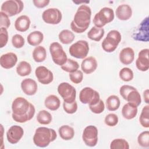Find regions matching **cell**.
<instances>
[{"label":"cell","mask_w":149,"mask_h":149,"mask_svg":"<svg viewBox=\"0 0 149 149\" xmlns=\"http://www.w3.org/2000/svg\"><path fill=\"white\" fill-rule=\"evenodd\" d=\"M24 134L23 128L18 125H13L9 127L6 132V137L8 141L15 144L17 143L22 138Z\"/></svg>","instance_id":"obj_14"},{"label":"cell","mask_w":149,"mask_h":149,"mask_svg":"<svg viewBox=\"0 0 149 149\" xmlns=\"http://www.w3.org/2000/svg\"><path fill=\"white\" fill-rule=\"evenodd\" d=\"M17 62V56L13 52H8L3 54L0 58V63L1 67L9 69L12 68Z\"/></svg>","instance_id":"obj_17"},{"label":"cell","mask_w":149,"mask_h":149,"mask_svg":"<svg viewBox=\"0 0 149 149\" xmlns=\"http://www.w3.org/2000/svg\"><path fill=\"white\" fill-rule=\"evenodd\" d=\"M114 19V12L112 8L104 7L97 13L93 19V23L97 27L102 28Z\"/></svg>","instance_id":"obj_5"},{"label":"cell","mask_w":149,"mask_h":149,"mask_svg":"<svg viewBox=\"0 0 149 149\" xmlns=\"http://www.w3.org/2000/svg\"><path fill=\"white\" fill-rule=\"evenodd\" d=\"M49 51L53 62L59 65H64L67 59V55L64 51L62 46L58 42H54L50 44Z\"/></svg>","instance_id":"obj_7"},{"label":"cell","mask_w":149,"mask_h":149,"mask_svg":"<svg viewBox=\"0 0 149 149\" xmlns=\"http://www.w3.org/2000/svg\"><path fill=\"white\" fill-rule=\"evenodd\" d=\"M136 88L133 86L129 85H123L119 89V93L122 98L126 100L127 95L132 90H136Z\"/></svg>","instance_id":"obj_46"},{"label":"cell","mask_w":149,"mask_h":149,"mask_svg":"<svg viewBox=\"0 0 149 149\" xmlns=\"http://www.w3.org/2000/svg\"><path fill=\"white\" fill-rule=\"evenodd\" d=\"M12 43L15 48H21L24 46L25 41L24 38L20 34H16L12 37Z\"/></svg>","instance_id":"obj_39"},{"label":"cell","mask_w":149,"mask_h":149,"mask_svg":"<svg viewBox=\"0 0 149 149\" xmlns=\"http://www.w3.org/2000/svg\"><path fill=\"white\" fill-rule=\"evenodd\" d=\"M60 137L65 140H69L73 138L74 135V129L69 125H63L59 128Z\"/></svg>","instance_id":"obj_26"},{"label":"cell","mask_w":149,"mask_h":149,"mask_svg":"<svg viewBox=\"0 0 149 149\" xmlns=\"http://www.w3.org/2000/svg\"><path fill=\"white\" fill-rule=\"evenodd\" d=\"M149 49L145 48L141 49L138 54V58L136 61V68L141 72H146L149 68L148 61Z\"/></svg>","instance_id":"obj_16"},{"label":"cell","mask_w":149,"mask_h":149,"mask_svg":"<svg viewBox=\"0 0 149 149\" xmlns=\"http://www.w3.org/2000/svg\"><path fill=\"white\" fill-rule=\"evenodd\" d=\"M69 52L73 57L77 59H84L89 52L88 44L86 40H79L69 47Z\"/></svg>","instance_id":"obj_8"},{"label":"cell","mask_w":149,"mask_h":149,"mask_svg":"<svg viewBox=\"0 0 149 149\" xmlns=\"http://www.w3.org/2000/svg\"><path fill=\"white\" fill-rule=\"evenodd\" d=\"M44 104L46 108L49 110L56 111L60 107L61 101L57 96L51 94L46 97Z\"/></svg>","instance_id":"obj_24"},{"label":"cell","mask_w":149,"mask_h":149,"mask_svg":"<svg viewBox=\"0 0 149 149\" xmlns=\"http://www.w3.org/2000/svg\"><path fill=\"white\" fill-rule=\"evenodd\" d=\"M122 39L121 34L118 30L109 31L102 42V49L107 52H112L117 48Z\"/></svg>","instance_id":"obj_4"},{"label":"cell","mask_w":149,"mask_h":149,"mask_svg":"<svg viewBox=\"0 0 149 149\" xmlns=\"http://www.w3.org/2000/svg\"><path fill=\"white\" fill-rule=\"evenodd\" d=\"M139 121L141 125L146 128L149 127V105L144 106L141 111Z\"/></svg>","instance_id":"obj_34"},{"label":"cell","mask_w":149,"mask_h":149,"mask_svg":"<svg viewBox=\"0 0 149 149\" xmlns=\"http://www.w3.org/2000/svg\"><path fill=\"white\" fill-rule=\"evenodd\" d=\"M98 129L93 125L86 127L83 132L82 139L85 144L88 147H94L98 142Z\"/></svg>","instance_id":"obj_11"},{"label":"cell","mask_w":149,"mask_h":149,"mask_svg":"<svg viewBox=\"0 0 149 149\" xmlns=\"http://www.w3.org/2000/svg\"><path fill=\"white\" fill-rule=\"evenodd\" d=\"M137 111V107L127 102L122 107V114L125 119L130 120L136 116Z\"/></svg>","instance_id":"obj_23"},{"label":"cell","mask_w":149,"mask_h":149,"mask_svg":"<svg viewBox=\"0 0 149 149\" xmlns=\"http://www.w3.org/2000/svg\"><path fill=\"white\" fill-rule=\"evenodd\" d=\"M30 23V19L27 16L22 15L15 20V28L18 31L24 32L29 29Z\"/></svg>","instance_id":"obj_22"},{"label":"cell","mask_w":149,"mask_h":149,"mask_svg":"<svg viewBox=\"0 0 149 149\" xmlns=\"http://www.w3.org/2000/svg\"><path fill=\"white\" fill-rule=\"evenodd\" d=\"M31 72L30 64L26 61H21L16 67V72L20 76H26L29 75Z\"/></svg>","instance_id":"obj_31"},{"label":"cell","mask_w":149,"mask_h":149,"mask_svg":"<svg viewBox=\"0 0 149 149\" xmlns=\"http://www.w3.org/2000/svg\"><path fill=\"white\" fill-rule=\"evenodd\" d=\"M83 72L86 74H90L94 72L97 68V61L93 56H89L83 59L81 64Z\"/></svg>","instance_id":"obj_19"},{"label":"cell","mask_w":149,"mask_h":149,"mask_svg":"<svg viewBox=\"0 0 149 149\" xmlns=\"http://www.w3.org/2000/svg\"><path fill=\"white\" fill-rule=\"evenodd\" d=\"M126 100L130 104L138 107L141 102V95L137 89L131 91L126 96Z\"/></svg>","instance_id":"obj_32"},{"label":"cell","mask_w":149,"mask_h":149,"mask_svg":"<svg viewBox=\"0 0 149 149\" xmlns=\"http://www.w3.org/2000/svg\"><path fill=\"white\" fill-rule=\"evenodd\" d=\"M148 17L145 18L139 25L137 30L133 33L132 37L135 40L148 41Z\"/></svg>","instance_id":"obj_15"},{"label":"cell","mask_w":149,"mask_h":149,"mask_svg":"<svg viewBox=\"0 0 149 149\" xmlns=\"http://www.w3.org/2000/svg\"><path fill=\"white\" fill-rule=\"evenodd\" d=\"M47 51L42 46L36 47L33 51V58L36 62H42L46 59Z\"/></svg>","instance_id":"obj_29"},{"label":"cell","mask_w":149,"mask_h":149,"mask_svg":"<svg viewBox=\"0 0 149 149\" xmlns=\"http://www.w3.org/2000/svg\"><path fill=\"white\" fill-rule=\"evenodd\" d=\"M104 33L105 31L103 28L94 26L87 33V37L91 40L95 41H100L103 37Z\"/></svg>","instance_id":"obj_27"},{"label":"cell","mask_w":149,"mask_h":149,"mask_svg":"<svg viewBox=\"0 0 149 149\" xmlns=\"http://www.w3.org/2000/svg\"><path fill=\"white\" fill-rule=\"evenodd\" d=\"M37 120L41 125H48L52 121V115L47 111L41 110L37 115Z\"/></svg>","instance_id":"obj_33"},{"label":"cell","mask_w":149,"mask_h":149,"mask_svg":"<svg viewBox=\"0 0 149 149\" xmlns=\"http://www.w3.org/2000/svg\"><path fill=\"white\" fill-rule=\"evenodd\" d=\"M58 38L61 43L63 44H69L73 41L75 36L73 32L69 30L65 29L59 33Z\"/></svg>","instance_id":"obj_28"},{"label":"cell","mask_w":149,"mask_h":149,"mask_svg":"<svg viewBox=\"0 0 149 149\" xmlns=\"http://www.w3.org/2000/svg\"><path fill=\"white\" fill-rule=\"evenodd\" d=\"M119 121L118 116L115 113H109L108 114L104 119L105 123L108 126H116Z\"/></svg>","instance_id":"obj_40"},{"label":"cell","mask_w":149,"mask_h":149,"mask_svg":"<svg viewBox=\"0 0 149 149\" xmlns=\"http://www.w3.org/2000/svg\"><path fill=\"white\" fill-rule=\"evenodd\" d=\"M111 149H129L128 142L123 139H115L113 140L110 144Z\"/></svg>","instance_id":"obj_36"},{"label":"cell","mask_w":149,"mask_h":149,"mask_svg":"<svg viewBox=\"0 0 149 149\" xmlns=\"http://www.w3.org/2000/svg\"><path fill=\"white\" fill-rule=\"evenodd\" d=\"M44 39L42 33L40 31H34L30 33L27 37V42L31 46H38L41 43Z\"/></svg>","instance_id":"obj_25"},{"label":"cell","mask_w":149,"mask_h":149,"mask_svg":"<svg viewBox=\"0 0 149 149\" xmlns=\"http://www.w3.org/2000/svg\"><path fill=\"white\" fill-rule=\"evenodd\" d=\"M12 119L16 122L25 123L31 120L36 112L34 106L26 98H16L12 104Z\"/></svg>","instance_id":"obj_1"},{"label":"cell","mask_w":149,"mask_h":149,"mask_svg":"<svg viewBox=\"0 0 149 149\" xmlns=\"http://www.w3.org/2000/svg\"><path fill=\"white\" fill-rule=\"evenodd\" d=\"M35 74L38 81L42 84H48L54 79L52 72L44 66H38L36 69Z\"/></svg>","instance_id":"obj_13"},{"label":"cell","mask_w":149,"mask_h":149,"mask_svg":"<svg viewBox=\"0 0 149 149\" xmlns=\"http://www.w3.org/2000/svg\"><path fill=\"white\" fill-rule=\"evenodd\" d=\"M58 92L66 103H72L76 100V90L75 88L66 82H63L59 84Z\"/></svg>","instance_id":"obj_10"},{"label":"cell","mask_w":149,"mask_h":149,"mask_svg":"<svg viewBox=\"0 0 149 149\" xmlns=\"http://www.w3.org/2000/svg\"><path fill=\"white\" fill-rule=\"evenodd\" d=\"M24 3L20 0H8L3 2L1 7V12L9 17L20 13L23 9Z\"/></svg>","instance_id":"obj_6"},{"label":"cell","mask_w":149,"mask_h":149,"mask_svg":"<svg viewBox=\"0 0 149 149\" xmlns=\"http://www.w3.org/2000/svg\"><path fill=\"white\" fill-rule=\"evenodd\" d=\"M119 76L120 79L124 81H130L133 79L134 77L132 70L126 67L122 68L119 71Z\"/></svg>","instance_id":"obj_37"},{"label":"cell","mask_w":149,"mask_h":149,"mask_svg":"<svg viewBox=\"0 0 149 149\" xmlns=\"http://www.w3.org/2000/svg\"><path fill=\"white\" fill-rule=\"evenodd\" d=\"M1 15V23L0 26L1 27H3L5 29H8L10 25V21L9 19V16L2 12H0Z\"/></svg>","instance_id":"obj_45"},{"label":"cell","mask_w":149,"mask_h":149,"mask_svg":"<svg viewBox=\"0 0 149 149\" xmlns=\"http://www.w3.org/2000/svg\"><path fill=\"white\" fill-rule=\"evenodd\" d=\"M120 105L119 98L115 95H111L108 97L106 100V105L107 109L110 111L117 110Z\"/></svg>","instance_id":"obj_30"},{"label":"cell","mask_w":149,"mask_h":149,"mask_svg":"<svg viewBox=\"0 0 149 149\" xmlns=\"http://www.w3.org/2000/svg\"><path fill=\"white\" fill-rule=\"evenodd\" d=\"M79 100L84 104L93 105L100 100V96L96 90L88 87L83 88L79 93Z\"/></svg>","instance_id":"obj_9"},{"label":"cell","mask_w":149,"mask_h":149,"mask_svg":"<svg viewBox=\"0 0 149 149\" xmlns=\"http://www.w3.org/2000/svg\"><path fill=\"white\" fill-rule=\"evenodd\" d=\"M49 0H33V2L35 6L38 8H43L47 6L49 3Z\"/></svg>","instance_id":"obj_47"},{"label":"cell","mask_w":149,"mask_h":149,"mask_svg":"<svg viewBox=\"0 0 149 149\" xmlns=\"http://www.w3.org/2000/svg\"><path fill=\"white\" fill-rule=\"evenodd\" d=\"M79 68V65L77 62L71 59H68L66 63L61 66V69L66 72L70 73L74 72L78 70Z\"/></svg>","instance_id":"obj_35"},{"label":"cell","mask_w":149,"mask_h":149,"mask_svg":"<svg viewBox=\"0 0 149 149\" xmlns=\"http://www.w3.org/2000/svg\"><path fill=\"white\" fill-rule=\"evenodd\" d=\"M63 108L64 111L69 114H73L77 110V103L76 101L72 103H66L63 102Z\"/></svg>","instance_id":"obj_43"},{"label":"cell","mask_w":149,"mask_h":149,"mask_svg":"<svg viewBox=\"0 0 149 149\" xmlns=\"http://www.w3.org/2000/svg\"><path fill=\"white\" fill-rule=\"evenodd\" d=\"M143 97H144V101L146 104H148V99H149V96H148V90L147 89L146 90L144 93H143Z\"/></svg>","instance_id":"obj_48"},{"label":"cell","mask_w":149,"mask_h":149,"mask_svg":"<svg viewBox=\"0 0 149 149\" xmlns=\"http://www.w3.org/2000/svg\"><path fill=\"white\" fill-rule=\"evenodd\" d=\"M139 144L143 147H149V132L144 131L141 132L137 137Z\"/></svg>","instance_id":"obj_38"},{"label":"cell","mask_w":149,"mask_h":149,"mask_svg":"<svg viewBox=\"0 0 149 149\" xmlns=\"http://www.w3.org/2000/svg\"><path fill=\"white\" fill-rule=\"evenodd\" d=\"M70 80L75 84L80 83L83 79V73L81 70H77L74 72L69 73Z\"/></svg>","instance_id":"obj_41"},{"label":"cell","mask_w":149,"mask_h":149,"mask_svg":"<svg viewBox=\"0 0 149 149\" xmlns=\"http://www.w3.org/2000/svg\"><path fill=\"white\" fill-rule=\"evenodd\" d=\"M57 137L55 130L46 127H38L33 136L34 144L39 147H46Z\"/></svg>","instance_id":"obj_3"},{"label":"cell","mask_w":149,"mask_h":149,"mask_svg":"<svg viewBox=\"0 0 149 149\" xmlns=\"http://www.w3.org/2000/svg\"><path fill=\"white\" fill-rule=\"evenodd\" d=\"M89 108L92 112L100 114L102 113L105 109V104L102 100H100L99 101L93 105H89Z\"/></svg>","instance_id":"obj_42"},{"label":"cell","mask_w":149,"mask_h":149,"mask_svg":"<svg viewBox=\"0 0 149 149\" xmlns=\"http://www.w3.org/2000/svg\"><path fill=\"white\" fill-rule=\"evenodd\" d=\"M119 56L121 63L126 65H130L134 59V50L130 47L124 48L120 52Z\"/></svg>","instance_id":"obj_21"},{"label":"cell","mask_w":149,"mask_h":149,"mask_svg":"<svg viewBox=\"0 0 149 149\" xmlns=\"http://www.w3.org/2000/svg\"><path fill=\"white\" fill-rule=\"evenodd\" d=\"M42 18L46 23L57 24L61 22L62 15L61 12L57 8H48L43 12Z\"/></svg>","instance_id":"obj_12"},{"label":"cell","mask_w":149,"mask_h":149,"mask_svg":"<svg viewBox=\"0 0 149 149\" xmlns=\"http://www.w3.org/2000/svg\"><path fill=\"white\" fill-rule=\"evenodd\" d=\"M8 41V32L6 29L1 27L0 29V42L1 48L5 47Z\"/></svg>","instance_id":"obj_44"},{"label":"cell","mask_w":149,"mask_h":149,"mask_svg":"<svg viewBox=\"0 0 149 149\" xmlns=\"http://www.w3.org/2000/svg\"><path fill=\"white\" fill-rule=\"evenodd\" d=\"M21 88L23 93L27 95H34L38 89L36 81L30 78L24 79L21 83Z\"/></svg>","instance_id":"obj_18"},{"label":"cell","mask_w":149,"mask_h":149,"mask_svg":"<svg viewBox=\"0 0 149 149\" xmlns=\"http://www.w3.org/2000/svg\"><path fill=\"white\" fill-rule=\"evenodd\" d=\"M115 13L119 20H127L132 17V9L129 5L122 4L118 6Z\"/></svg>","instance_id":"obj_20"},{"label":"cell","mask_w":149,"mask_h":149,"mask_svg":"<svg viewBox=\"0 0 149 149\" xmlns=\"http://www.w3.org/2000/svg\"><path fill=\"white\" fill-rule=\"evenodd\" d=\"M91 16V8L86 4L80 5L70 23L72 30L76 33L84 32L88 27Z\"/></svg>","instance_id":"obj_2"}]
</instances>
